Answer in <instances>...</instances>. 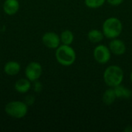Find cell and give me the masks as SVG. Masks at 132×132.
I'll return each mask as SVG.
<instances>
[{
  "label": "cell",
  "mask_w": 132,
  "mask_h": 132,
  "mask_svg": "<svg viewBox=\"0 0 132 132\" xmlns=\"http://www.w3.org/2000/svg\"><path fill=\"white\" fill-rule=\"evenodd\" d=\"M19 9L18 0H5L3 3V11L8 15H15Z\"/></svg>",
  "instance_id": "cell-9"
},
{
  "label": "cell",
  "mask_w": 132,
  "mask_h": 132,
  "mask_svg": "<svg viewBox=\"0 0 132 132\" xmlns=\"http://www.w3.org/2000/svg\"><path fill=\"white\" fill-rule=\"evenodd\" d=\"M21 70L20 64L16 61H9L4 66V72L9 76L17 75Z\"/></svg>",
  "instance_id": "cell-10"
},
{
  "label": "cell",
  "mask_w": 132,
  "mask_h": 132,
  "mask_svg": "<svg viewBox=\"0 0 132 132\" xmlns=\"http://www.w3.org/2000/svg\"><path fill=\"white\" fill-rule=\"evenodd\" d=\"M15 90L20 94L27 93L31 88V81L27 78H21L15 84Z\"/></svg>",
  "instance_id": "cell-11"
},
{
  "label": "cell",
  "mask_w": 132,
  "mask_h": 132,
  "mask_svg": "<svg viewBox=\"0 0 132 132\" xmlns=\"http://www.w3.org/2000/svg\"><path fill=\"white\" fill-rule=\"evenodd\" d=\"M125 0H106V2L112 6H118L124 2Z\"/></svg>",
  "instance_id": "cell-17"
},
{
  "label": "cell",
  "mask_w": 132,
  "mask_h": 132,
  "mask_svg": "<svg viewBox=\"0 0 132 132\" xmlns=\"http://www.w3.org/2000/svg\"><path fill=\"white\" fill-rule=\"evenodd\" d=\"M55 56L56 61L63 67L73 65L77 60V53L74 49L70 45H60L56 49Z\"/></svg>",
  "instance_id": "cell-2"
},
{
  "label": "cell",
  "mask_w": 132,
  "mask_h": 132,
  "mask_svg": "<svg viewBox=\"0 0 132 132\" xmlns=\"http://www.w3.org/2000/svg\"><path fill=\"white\" fill-rule=\"evenodd\" d=\"M5 111L11 118L21 119L27 114L28 105L26 103L19 101H10L5 105Z\"/></svg>",
  "instance_id": "cell-4"
},
{
  "label": "cell",
  "mask_w": 132,
  "mask_h": 132,
  "mask_svg": "<svg viewBox=\"0 0 132 132\" xmlns=\"http://www.w3.org/2000/svg\"><path fill=\"white\" fill-rule=\"evenodd\" d=\"M111 52L109 47L104 44L97 45L93 51L94 59L99 64H106L108 63L111 57Z\"/></svg>",
  "instance_id": "cell-5"
},
{
  "label": "cell",
  "mask_w": 132,
  "mask_h": 132,
  "mask_svg": "<svg viewBox=\"0 0 132 132\" xmlns=\"http://www.w3.org/2000/svg\"><path fill=\"white\" fill-rule=\"evenodd\" d=\"M104 38V35L101 30L93 29H90L87 33V39L90 42L93 43H101Z\"/></svg>",
  "instance_id": "cell-14"
},
{
  "label": "cell",
  "mask_w": 132,
  "mask_h": 132,
  "mask_svg": "<svg viewBox=\"0 0 132 132\" xmlns=\"http://www.w3.org/2000/svg\"><path fill=\"white\" fill-rule=\"evenodd\" d=\"M116 99H117V97H116V94L113 87H109L108 89H107L102 95L103 103L108 106L113 104L115 102Z\"/></svg>",
  "instance_id": "cell-13"
},
{
  "label": "cell",
  "mask_w": 132,
  "mask_h": 132,
  "mask_svg": "<svg viewBox=\"0 0 132 132\" xmlns=\"http://www.w3.org/2000/svg\"><path fill=\"white\" fill-rule=\"evenodd\" d=\"M106 0H84L85 5L89 9H98L104 5Z\"/></svg>",
  "instance_id": "cell-16"
},
{
  "label": "cell",
  "mask_w": 132,
  "mask_h": 132,
  "mask_svg": "<svg viewBox=\"0 0 132 132\" xmlns=\"http://www.w3.org/2000/svg\"><path fill=\"white\" fill-rule=\"evenodd\" d=\"M103 78L108 87H115L123 82L124 71L118 65H110L104 70Z\"/></svg>",
  "instance_id": "cell-1"
},
{
  "label": "cell",
  "mask_w": 132,
  "mask_h": 132,
  "mask_svg": "<svg viewBox=\"0 0 132 132\" xmlns=\"http://www.w3.org/2000/svg\"><path fill=\"white\" fill-rule=\"evenodd\" d=\"M122 30V22L117 17H109L103 22L102 32L104 35V37L109 39H116L120 36Z\"/></svg>",
  "instance_id": "cell-3"
},
{
  "label": "cell",
  "mask_w": 132,
  "mask_h": 132,
  "mask_svg": "<svg viewBox=\"0 0 132 132\" xmlns=\"http://www.w3.org/2000/svg\"><path fill=\"white\" fill-rule=\"evenodd\" d=\"M43 45L49 49H56L60 46V36L55 32H46L42 36Z\"/></svg>",
  "instance_id": "cell-7"
},
{
  "label": "cell",
  "mask_w": 132,
  "mask_h": 132,
  "mask_svg": "<svg viewBox=\"0 0 132 132\" xmlns=\"http://www.w3.org/2000/svg\"><path fill=\"white\" fill-rule=\"evenodd\" d=\"M43 73L42 65L38 62H31L29 63L25 70V75L28 80L31 82L37 81Z\"/></svg>",
  "instance_id": "cell-6"
},
{
  "label": "cell",
  "mask_w": 132,
  "mask_h": 132,
  "mask_svg": "<svg viewBox=\"0 0 132 132\" xmlns=\"http://www.w3.org/2000/svg\"><path fill=\"white\" fill-rule=\"evenodd\" d=\"M60 41L62 44L64 45H71L74 40V35L72 31L69 29H66L63 31L60 36Z\"/></svg>",
  "instance_id": "cell-15"
},
{
  "label": "cell",
  "mask_w": 132,
  "mask_h": 132,
  "mask_svg": "<svg viewBox=\"0 0 132 132\" xmlns=\"http://www.w3.org/2000/svg\"><path fill=\"white\" fill-rule=\"evenodd\" d=\"M108 47L111 52V53L116 55V56H121L125 53L127 47L126 44L124 41L116 38L111 39Z\"/></svg>",
  "instance_id": "cell-8"
},
{
  "label": "cell",
  "mask_w": 132,
  "mask_h": 132,
  "mask_svg": "<svg viewBox=\"0 0 132 132\" xmlns=\"http://www.w3.org/2000/svg\"><path fill=\"white\" fill-rule=\"evenodd\" d=\"M116 94L117 98H121V99H130L132 97V91L128 87L120 84L118 86H116L115 87H113Z\"/></svg>",
  "instance_id": "cell-12"
},
{
  "label": "cell",
  "mask_w": 132,
  "mask_h": 132,
  "mask_svg": "<svg viewBox=\"0 0 132 132\" xmlns=\"http://www.w3.org/2000/svg\"><path fill=\"white\" fill-rule=\"evenodd\" d=\"M130 80H131V82L132 83V71L131 72V74H130Z\"/></svg>",
  "instance_id": "cell-18"
}]
</instances>
